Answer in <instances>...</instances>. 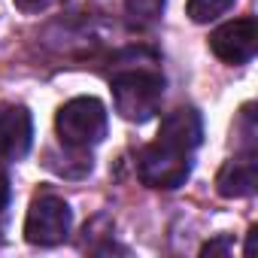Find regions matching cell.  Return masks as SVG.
<instances>
[{
	"mask_svg": "<svg viewBox=\"0 0 258 258\" xmlns=\"http://www.w3.org/2000/svg\"><path fill=\"white\" fill-rule=\"evenodd\" d=\"M191 155H195V149H188L185 143L158 134L149 146H143V152L137 158V173H140L143 185L173 191V188L185 185V179L191 176Z\"/></svg>",
	"mask_w": 258,
	"mask_h": 258,
	"instance_id": "obj_1",
	"label": "cell"
},
{
	"mask_svg": "<svg viewBox=\"0 0 258 258\" xmlns=\"http://www.w3.org/2000/svg\"><path fill=\"white\" fill-rule=\"evenodd\" d=\"M164 97V76L152 67L137 70H118L112 76V103L115 112L127 121H149Z\"/></svg>",
	"mask_w": 258,
	"mask_h": 258,
	"instance_id": "obj_2",
	"label": "cell"
},
{
	"mask_svg": "<svg viewBox=\"0 0 258 258\" xmlns=\"http://www.w3.org/2000/svg\"><path fill=\"white\" fill-rule=\"evenodd\" d=\"M55 131L73 149H94L106 137V106L97 97H73L58 109Z\"/></svg>",
	"mask_w": 258,
	"mask_h": 258,
	"instance_id": "obj_3",
	"label": "cell"
},
{
	"mask_svg": "<svg viewBox=\"0 0 258 258\" xmlns=\"http://www.w3.org/2000/svg\"><path fill=\"white\" fill-rule=\"evenodd\" d=\"M73 228V210L55 191H43L31 201L25 216V240L31 246H58Z\"/></svg>",
	"mask_w": 258,
	"mask_h": 258,
	"instance_id": "obj_4",
	"label": "cell"
},
{
	"mask_svg": "<svg viewBox=\"0 0 258 258\" xmlns=\"http://www.w3.org/2000/svg\"><path fill=\"white\" fill-rule=\"evenodd\" d=\"M210 49H213V55L219 61L231 64V67H240V64L252 61L255 49H258V25H255V19L243 16V19L219 25L210 34Z\"/></svg>",
	"mask_w": 258,
	"mask_h": 258,
	"instance_id": "obj_5",
	"label": "cell"
},
{
	"mask_svg": "<svg viewBox=\"0 0 258 258\" xmlns=\"http://www.w3.org/2000/svg\"><path fill=\"white\" fill-rule=\"evenodd\" d=\"M34 146V118L22 103H0V161H22Z\"/></svg>",
	"mask_w": 258,
	"mask_h": 258,
	"instance_id": "obj_6",
	"label": "cell"
},
{
	"mask_svg": "<svg viewBox=\"0 0 258 258\" xmlns=\"http://www.w3.org/2000/svg\"><path fill=\"white\" fill-rule=\"evenodd\" d=\"M255 185H258V164H255L252 152L225 161L222 170L216 173V191L222 198H231V201L255 195Z\"/></svg>",
	"mask_w": 258,
	"mask_h": 258,
	"instance_id": "obj_7",
	"label": "cell"
},
{
	"mask_svg": "<svg viewBox=\"0 0 258 258\" xmlns=\"http://www.w3.org/2000/svg\"><path fill=\"white\" fill-rule=\"evenodd\" d=\"M167 0H124V16L134 28H149L164 16Z\"/></svg>",
	"mask_w": 258,
	"mask_h": 258,
	"instance_id": "obj_8",
	"label": "cell"
},
{
	"mask_svg": "<svg viewBox=\"0 0 258 258\" xmlns=\"http://www.w3.org/2000/svg\"><path fill=\"white\" fill-rule=\"evenodd\" d=\"M231 7H234V0H188L185 13L195 25H207V22H216L219 16H225Z\"/></svg>",
	"mask_w": 258,
	"mask_h": 258,
	"instance_id": "obj_9",
	"label": "cell"
},
{
	"mask_svg": "<svg viewBox=\"0 0 258 258\" xmlns=\"http://www.w3.org/2000/svg\"><path fill=\"white\" fill-rule=\"evenodd\" d=\"M234 249V240L228 237V234H222V237H216V240H207L204 246H201V255L204 258H213V255H228Z\"/></svg>",
	"mask_w": 258,
	"mask_h": 258,
	"instance_id": "obj_10",
	"label": "cell"
},
{
	"mask_svg": "<svg viewBox=\"0 0 258 258\" xmlns=\"http://www.w3.org/2000/svg\"><path fill=\"white\" fill-rule=\"evenodd\" d=\"M13 4H16V10H19V13H25V16H37V13L52 10L58 0H13Z\"/></svg>",
	"mask_w": 258,
	"mask_h": 258,
	"instance_id": "obj_11",
	"label": "cell"
},
{
	"mask_svg": "<svg viewBox=\"0 0 258 258\" xmlns=\"http://www.w3.org/2000/svg\"><path fill=\"white\" fill-rule=\"evenodd\" d=\"M7 207H10V176H7L4 167H0V213Z\"/></svg>",
	"mask_w": 258,
	"mask_h": 258,
	"instance_id": "obj_12",
	"label": "cell"
},
{
	"mask_svg": "<svg viewBox=\"0 0 258 258\" xmlns=\"http://www.w3.org/2000/svg\"><path fill=\"white\" fill-rule=\"evenodd\" d=\"M255 252V228L249 231V240H246V255H252Z\"/></svg>",
	"mask_w": 258,
	"mask_h": 258,
	"instance_id": "obj_13",
	"label": "cell"
}]
</instances>
